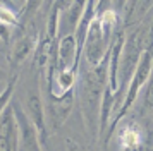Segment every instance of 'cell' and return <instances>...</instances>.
I'll use <instances>...</instances> for the list:
<instances>
[{
  "label": "cell",
  "instance_id": "cell-1",
  "mask_svg": "<svg viewBox=\"0 0 153 151\" xmlns=\"http://www.w3.org/2000/svg\"><path fill=\"white\" fill-rule=\"evenodd\" d=\"M108 86V55L98 67H88L79 74L76 96L79 100L84 127L93 139L100 137V112L105 89Z\"/></svg>",
  "mask_w": 153,
  "mask_h": 151
},
{
  "label": "cell",
  "instance_id": "cell-2",
  "mask_svg": "<svg viewBox=\"0 0 153 151\" xmlns=\"http://www.w3.org/2000/svg\"><path fill=\"white\" fill-rule=\"evenodd\" d=\"M112 38L114 36H108L103 31V27L100 24V19L97 16L90 26V31H88V36H86V45H84L83 50V57L88 64V67H98L107 58V55L110 52Z\"/></svg>",
  "mask_w": 153,
  "mask_h": 151
},
{
  "label": "cell",
  "instance_id": "cell-3",
  "mask_svg": "<svg viewBox=\"0 0 153 151\" xmlns=\"http://www.w3.org/2000/svg\"><path fill=\"white\" fill-rule=\"evenodd\" d=\"M40 40H42V33L38 29H35V27L22 29V33L16 38V41L12 43V47L9 50L7 60L10 69H12V74L28 60L29 57H35L36 47H38Z\"/></svg>",
  "mask_w": 153,
  "mask_h": 151
},
{
  "label": "cell",
  "instance_id": "cell-4",
  "mask_svg": "<svg viewBox=\"0 0 153 151\" xmlns=\"http://www.w3.org/2000/svg\"><path fill=\"white\" fill-rule=\"evenodd\" d=\"M12 110H14L16 124L19 129V146L24 151H43L42 150V139L36 127L33 125L31 118L28 117L26 110L22 108L17 101L12 100Z\"/></svg>",
  "mask_w": 153,
  "mask_h": 151
},
{
  "label": "cell",
  "instance_id": "cell-5",
  "mask_svg": "<svg viewBox=\"0 0 153 151\" xmlns=\"http://www.w3.org/2000/svg\"><path fill=\"white\" fill-rule=\"evenodd\" d=\"M53 62H55L57 70H77L79 69L81 58L77 53V41L74 38V34H65L57 40Z\"/></svg>",
  "mask_w": 153,
  "mask_h": 151
},
{
  "label": "cell",
  "instance_id": "cell-6",
  "mask_svg": "<svg viewBox=\"0 0 153 151\" xmlns=\"http://www.w3.org/2000/svg\"><path fill=\"white\" fill-rule=\"evenodd\" d=\"M26 113L31 118L33 125L36 127L38 134H40V139L42 143L47 139V134H48V122H47V110H45V101H43V95L40 86H36L35 89H31L28 93V98H26Z\"/></svg>",
  "mask_w": 153,
  "mask_h": 151
},
{
  "label": "cell",
  "instance_id": "cell-7",
  "mask_svg": "<svg viewBox=\"0 0 153 151\" xmlns=\"http://www.w3.org/2000/svg\"><path fill=\"white\" fill-rule=\"evenodd\" d=\"M74 100H76V91H72L69 95L59 100H52L47 98L45 100V110H47V122L52 127V130L60 129L64 122L69 118L72 107H74Z\"/></svg>",
  "mask_w": 153,
  "mask_h": 151
},
{
  "label": "cell",
  "instance_id": "cell-8",
  "mask_svg": "<svg viewBox=\"0 0 153 151\" xmlns=\"http://www.w3.org/2000/svg\"><path fill=\"white\" fill-rule=\"evenodd\" d=\"M117 151H145V132L136 120H126L117 129Z\"/></svg>",
  "mask_w": 153,
  "mask_h": 151
},
{
  "label": "cell",
  "instance_id": "cell-9",
  "mask_svg": "<svg viewBox=\"0 0 153 151\" xmlns=\"http://www.w3.org/2000/svg\"><path fill=\"white\" fill-rule=\"evenodd\" d=\"M84 9H86V2H81V0L79 2H64L60 27L65 26V34H74L77 24L84 14Z\"/></svg>",
  "mask_w": 153,
  "mask_h": 151
},
{
  "label": "cell",
  "instance_id": "cell-10",
  "mask_svg": "<svg viewBox=\"0 0 153 151\" xmlns=\"http://www.w3.org/2000/svg\"><path fill=\"white\" fill-rule=\"evenodd\" d=\"M62 7L64 2H53L50 4V10L47 16V38L52 41H57L60 38V21H62Z\"/></svg>",
  "mask_w": 153,
  "mask_h": 151
},
{
  "label": "cell",
  "instance_id": "cell-11",
  "mask_svg": "<svg viewBox=\"0 0 153 151\" xmlns=\"http://www.w3.org/2000/svg\"><path fill=\"white\" fill-rule=\"evenodd\" d=\"M17 79H19V74H12L10 76V79L7 81V84H5V88L0 91V115L5 112V108H7L9 105L12 103V96H14V89H16V82H17Z\"/></svg>",
  "mask_w": 153,
  "mask_h": 151
},
{
  "label": "cell",
  "instance_id": "cell-12",
  "mask_svg": "<svg viewBox=\"0 0 153 151\" xmlns=\"http://www.w3.org/2000/svg\"><path fill=\"white\" fill-rule=\"evenodd\" d=\"M0 22H4L5 26L14 29V27L19 26V22H21L19 12H14V10L9 5H5V4H0Z\"/></svg>",
  "mask_w": 153,
  "mask_h": 151
},
{
  "label": "cell",
  "instance_id": "cell-13",
  "mask_svg": "<svg viewBox=\"0 0 153 151\" xmlns=\"http://www.w3.org/2000/svg\"><path fill=\"white\" fill-rule=\"evenodd\" d=\"M143 108L153 115V70L145 86V91H143Z\"/></svg>",
  "mask_w": 153,
  "mask_h": 151
},
{
  "label": "cell",
  "instance_id": "cell-14",
  "mask_svg": "<svg viewBox=\"0 0 153 151\" xmlns=\"http://www.w3.org/2000/svg\"><path fill=\"white\" fill-rule=\"evenodd\" d=\"M10 36H12V27H9L4 22H0V40L4 41V43H9Z\"/></svg>",
  "mask_w": 153,
  "mask_h": 151
},
{
  "label": "cell",
  "instance_id": "cell-15",
  "mask_svg": "<svg viewBox=\"0 0 153 151\" xmlns=\"http://www.w3.org/2000/svg\"><path fill=\"white\" fill-rule=\"evenodd\" d=\"M4 47H5V43H4V41L0 40V52H4Z\"/></svg>",
  "mask_w": 153,
  "mask_h": 151
}]
</instances>
